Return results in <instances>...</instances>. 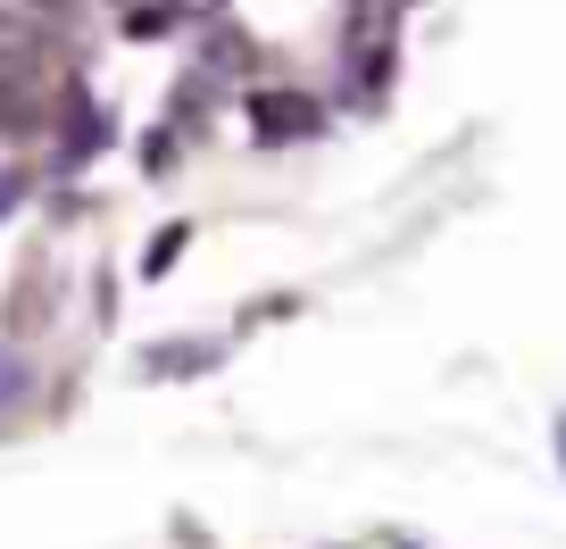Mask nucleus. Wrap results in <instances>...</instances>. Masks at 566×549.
<instances>
[{"mask_svg":"<svg viewBox=\"0 0 566 549\" xmlns=\"http://www.w3.org/2000/svg\"><path fill=\"white\" fill-rule=\"evenodd\" d=\"M242 117H250V134H259L266 150L325 134V101H308V92H283V84H259V92L242 101Z\"/></svg>","mask_w":566,"mask_h":549,"instance_id":"nucleus-1","label":"nucleus"},{"mask_svg":"<svg viewBox=\"0 0 566 549\" xmlns=\"http://www.w3.org/2000/svg\"><path fill=\"white\" fill-rule=\"evenodd\" d=\"M217 358H226L217 341H150V350H142V374H159V383L167 374H209Z\"/></svg>","mask_w":566,"mask_h":549,"instance_id":"nucleus-2","label":"nucleus"},{"mask_svg":"<svg viewBox=\"0 0 566 549\" xmlns=\"http://www.w3.org/2000/svg\"><path fill=\"white\" fill-rule=\"evenodd\" d=\"M25 400H34V358L0 341V408H25Z\"/></svg>","mask_w":566,"mask_h":549,"instance_id":"nucleus-3","label":"nucleus"},{"mask_svg":"<svg viewBox=\"0 0 566 549\" xmlns=\"http://www.w3.org/2000/svg\"><path fill=\"white\" fill-rule=\"evenodd\" d=\"M184 242H192V225H167V233H150V258H142V275H167V266L184 258Z\"/></svg>","mask_w":566,"mask_h":549,"instance_id":"nucleus-4","label":"nucleus"},{"mask_svg":"<svg viewBox=\"0 0 566 549\" xmlns=\"http://www.w3.org/2000/svg\"><path fill=\"white\" fill-rule=\"evenodd\" d=\"M18 200H25V176H0V217L18 209Z\"/></svg>","mask_w":566,"mask_h":549,"instance_id":"nucleus-5","label":"nucleus"}]
</instances>
